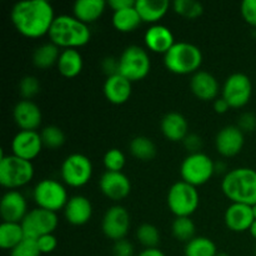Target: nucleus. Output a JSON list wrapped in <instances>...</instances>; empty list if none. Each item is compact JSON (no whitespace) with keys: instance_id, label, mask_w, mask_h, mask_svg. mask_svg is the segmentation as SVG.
I'll return each mask as SVG.
<instances>
[{"instance_id":"412c9836","label":"nucleus","mask_w":256,"mask_h":256,"mask_svg":"<svg viewBox=\"0 0 256 256\" xmlns=\"http://www.w3.org/2000/svg\"><path fill=\"white\" fill-rule=\"evenodd\" d=\"M254 220V212L250 205L232 202L224 214L225 225L234 232H249Z\"/></svg>"},{"instance_id":"dca6fc26","label":"nucleus","mask_w":256,"mask_h":256,"mask_svg":"<svg viewBox=\"0 0 256 256\" xmlns=\"http://www.w3.org/2000/svg\"><path fill=\"white\" fill-rule=\"evenodd\" d=\"M245 144V134L238 125L224 126L215 138V148L224 158H232L239 154Z\"/></svg>"},{"instance_id":"9d476101","label":"nucleus","mask_w":256,"mask_h":256,"mask_svg":"<svg viewBox=\"0 0 256 256\" xmlns=\"http://www.w3.org/2000/svg\"><path fill=\"white\" fill-rule=\"evenodd\" d=\"M62 182L72 188H82L92 176V162L86 155L74 152L66 156L60 168Z\"/></svg>"},{"instance_id":"79ce46f5","label":"nucleus","mask_w":256,"mask_h":256,"mask_svg":"<svg viewBox=\"0 0 256 256\" xmlns=\"http://www.w3.org/2000/svg\"><path fill=\"white\" fill-rule=\"evenodd\" d=\"M38 246H39L42 254H50L54 252L58 246V239L54 234H48L39 238L36 240Z\"/></svg>"},{"instance_id":"473e14b6","label":"nucleus","mask_w":256,"mask_h":256,"mask_svg":"<svg viewBox=\"0 0 256 256\" xmlns=\"http://www.w3.org/2000/svg\"><path fill=\"white\" fill-rule=\"evenodd\" d=\"M195 232H196V226H195L192 218L189 216L175 218L172 224V236L178 242H189L190 240L195 238Z\"/></svg>"},{"instance_id":"37998d69","label":"nucleus","mask_w":256,"mask_h":256,"mask_svg":"<svg viewBox=\"0 0 256 256\" xmlns=\"http://www.w3.org/2000/svg\"><path fill=\"white\" fill-rule=\"evenodd\" d=\"M112 255L114 256H132L134 255V246L126 239L118 240L112 246Z\"/></svg>"},{"instance_id":"6ab92c4d","label":"nucleus","mask_w":256,"mask_h":256,"mask_svg":"<svg viewBox=\"0 0 256 256\" xmlns=\"http://www.w3.org/2000/svg\"><path fill=\"white\" fill-rule=\"evenodd\" d=\"M190 90L198 99L202 102L216 100L220 92L219 82L212 72L199 70L192 74L190 79Z\"/></svg>"},{"instance_id":"4be33fe9","label":"nucleus","mask_w":256,"mask_h":256,"mask_svg":"<svg viewBox=\"0 0 256 256\" xmlns=\"http://www.w3.org/2000/svg\"><path fill=\"white\" fill-rule=\"evenodd\" d=\"M132 82L119 72L106 78L102 86L104 96L112 104L122 105L130 99L132 92Z\"/></svg>"},{"instance_id":"aec40b11","label":"nucleus","mask_w":256,"mask_h":256,"mask_svg":"<svg viewBox=\"0 0 256 256\" xmlns=\"http://www.w3.org/2000/svg\"><path fill=\"white\" fill-rule=\"evenodd\" d=\"M64 216L66 222L74 226L88 224L92 216V202L84 195H74L69 198L64 208Z\"/></svg>"},{"instance_id":"5701e85b","label":"nucleus","mask_w":256,"mask_h":256,"mask_svg":"<svg viewBox=\"0 0 256 256\" xmlns=\"http://www.w3.org/2000/svg\"><path fill=\"white\" fill-rule=\"evenodd\" d=\"M144 42L148 49L156 54H166L175 44L174 34L168 26L154 24L145 32Z\"/></svg>"},{"instance_id":"f3484780","label":"nucleus","mask_w":256,"mask_h":256,"mask_svg":"<svg viewBox=\"0 0 256 256\" xmlns=\"http://www.w3.org/2000/svg\"><path fill=\"white\" fill-rule=\"evenodd\" d=\"M28 202L18 190H9L0 200V216L5 222H22L28 214Z\"/></svg>"},{"instance_id":"a18cd8bd","label":"nucleus","mask_w":256,"mask_h":256,"mask_svg":"<svg viewBox=\"0 0 256 256\" xmlns=\"http://www.w3.org/2000/svg\"><path fill=\"white\" fill-rule=\"evenodd\" d=\"M102 66L104 69V72L108 74V76L118 74L119 72V60L114 59V58H106L102 62Z\"/></svg>"},{"instance_id":"1a4fd4ad","label":"nucleus","mask_w":256,"mask_h":256,"mask_svg":"<svg viewBox=\"0 0 256 256\" xmlns=\"http://www.w3.org/2000/svg\"><path fill=\"white\" fill-rule=\"evenodd\" d=\"M38 208L56 212L64 209L69 196L64 185L54 179L40 180L32 192Z\"/></svg>"},{"instance_id":"a19ab883","label":"nucleus","mask_w":256,"mask_h":256,"mask_svg":"<svg viewBox=\"0 0 256 256\" xmlns=\"http://www.w3.org/2000/svg\"><path fill=\"white\" fill-rule=\"evenodd\" d=\"M238 128L242 132H252L256 129V115L254 112H242L238 120Z\"/></svg>"},{"instance_id":"9b49d317","label":"nucleus","mask_w":256,"mask_h":256,"mask_svg":"<svg viewBox=\"0 0 256 256\" xmlns=\"http://www.w3.org/2000/svg\"><path fill=\"white\" fill-rule=\"evenodd\" d=\"M252 95V82L248 75L242 72H234L225 80L222 89V98H224L232 109H240L249 104Z\"/></svg>"},{"instance_id":"49530a36","label":"nucleus","mask_w":256,"mask_h":256,"mask_svg":"<svg viewBox=\"0 0 256 256\" xmlns=\"http://www.w3.org/2000/svg\"><path fill=\"white\" fill-rule=\"evenodd\" d=\"M134 0H110V2H108V6L112 9V12L126 9V8L134 6Z\"/></svg>"},{"instance_id":"c9c22d12","label":"nucleus","mask_w":256,"mask_h":256,"mask_svg":"<svg viewBox=\"0 0 256 256\" xmlns=\"http://www.w3.org/2000/svg\"><path fill=\"white\" fill-rule=\"evenodd\" d=\"M42 135V145L48 149H59L64 145L65 142V134L59 126L56 125H49V126H45L44 129L40 132Z\"/></svg>"},{"instance_id":"864d4df0","label":"nucleus","mask_w":256,"mask_h":256,"mask_svg":"<svg viewBox=\"0 0 256 256\" xmlns=\"http://www.w3.org/2000/svg\"><path fill=\"white\" fill-rule=\"evenodd\" d=\"M255 256H256V246H255Z\"/></svg>"},{"instance_id":"de8ad7c7","label":"nucleus","mask_w":256,"mask_h":256,"mask_svg":"<svg viewBox=\"0 0 256 256\" xmlns=\"http://www.w3.org/2000/svg\"><path fill=\"white\" fill-rule=\"evenodd\" d=\"M230 109V105L228 104L224 98H218L214 102V110L218 114H225Z\"/></svg>"},{"instance_id":"39448f33","label":"nucleus","mask_w":256,"mask_h":256,"mask_svg":"<svg viewBox=\"0 0 256 256\" xmlns=\"http://www.w3.org/2000/svg\"><path fill=\"white\" fill-rule=\"evenodd\" d=\"M34 178L32 162L15 156L14 154L0 156V184L9 190H16L30 182Z\"/></svg>"},{"instance_id":"72a5a7b5","label":"nucleus","mask_w":256,"mask_h":256,"mask_svg":"<svg viewBox=\"0 0 256 256\" xmlns=\"http://www.w3.org/2000/svg\"><path fill=\"white\" fill-rule=\"evenodd\" d=\"M136 239L145 249H155L160 242V232L155 225L145 222L136 229Z\"/></svg>"},{"instance_id":"f8f14e48","label":"nucleus","mask_w":256,"mask_h":256,"mask_svg":"<svg viewBox=\"0 0 256 256\" xmlns=\"http://www.w3.org/2000/svg\"><path fill=\"white\" fill-rule=\"evenodd\" d=\"M58 222L59 220L56 212L35 208L28 212L22 222V226L24 229L25 238L38 240L44 235L54 234L58 228Z\"/></svg>"},{"instance_id":"393cba45","label":"nucleus","mask_w":256,"mask_h":256,"mask_svg":"<svg viewBox=\"0 0 256 256\" xmlns=\"http://www.w3.org/2000/svg\"><path fill=\"white\" fill-rule=\"evenodd\" d=\"M170 6L168 0H136L135 9L139 12L142 22L156 24L165 16Z\"/></svg>"},{"instance_id":"2eb2a0df","label":"nucleus","mask_w":256,"mask_h":256,"mask_svg":"<svg viewBox=\"0 0 256 256\" xmlns=\"http://www.w3.org/2000/svg\"><path fill=\"white\" fill-rule=\"evenodd\" d=\"M42 135L38 132L20 130L12 140V152L15 156L32 162L42 152Z\"/></svg>"},{"instance_id":"7ed1b4c3","label":"nucleus","mask_w":256,"mask_h":256,"mask_svg":"<svg viewBox=\"0 0 256 256\" xmlns=\"http://www.w3.org/2000/svg\"><path fill=\"white\" fill-rule=\"evenodd\" d=\"M222 190L232 202L256 204V170L252 168H236L226 172L222 182Z\"/></svg>"},{"instance_id":"09e8293b","label":"nucleus","mask_w":256,"mask_h":256,"mask_svg":"<svg viewBox=\"0 0 256 256\" xmlns=\"http://www.w3.org/2000/svg\"><path fill=\"white\" fill-rule=\"evenodd\" d=\"M138 256H166L160 249H144Z\"/></svg>"},{"instance_id":"0eeeda50","label":"nucleus","mask_w":256,"mask_h":256,"mask_svg":"<svg viewBox=\"0 0 256 256\" xmlns=\"http://www.w3.org/2000/svg\"><path fill=\"white\" fill-rule=\"evenodd\" d=\"M118 60H119V74L132 82L145 79L152 69L149 54L144 48L139 45L128 46Z\"/></svg>"},{"instance_id":"603ef678","label":"nucleus","mask_w":256,"mask_h":256,"mask_svg":"<svg viewBox=\"0 0 256 256\" xmlns=\"http://www.w3.org/2000/svg\"><path fill=\"white\" fill-rule=\"evenodd\" d=\"M252 212H254V218H255V220H256V204L255 205H252Z\"/></svg>"},{"instance_id":"2f4dec72","label":"nucleus","mask_w":256,"mask_h":256,"mask_svg":"<svg viewBox=\"0 0 256 256\" xmlns=\"http://www.w3.org/2000/svg\"><path fill=\"white\" fill-rule=\"evenodd\" d=\"M216 245L206 236H195L185 245V256H216Z\"/></svg>"},{"instance_id":"20e7f679","label":"nucleus","mask_w":256,"mask_h":256,"mask_svg":"<svg viewBox=\"0 0 256 256\" xmlns=\"http://www.w3.org/2000/svg\"><path fill=\"white\" fill-rule=\"evenodd\" d=\"M202 64L200 48L188 42H179L164 55V65L170 72L178 75L195 74Z\"/></svg>"},{"instance_id":"3c124183","label":"nucleus","mask_w":256,"mask_h":256,"mask_svg":"<svg viewBox=\"0 0 256 256\" xmlns=\"http://www.w3.org/2000/svg\"><path fill=\"white\" fill-rule=\"evenodd\" d=\"M216 256H230L229 254H228V252H218V254H216Z\"/></svg>"},{"instance_id":"ea45409f","label":"nucleus","mask_w":256,"mask_h":256,"mask_svg":"<svg viewBox=\"0 0 256 256\" xmlns=\"http://www.w3.org/2000/svg\"><path fill=\"white\" fill-rule=\"evenodd\" d=\"M240 12L248 24L256 28V0H244L240 5Z\"/></svg>"},{"instance_id":"c85d7f7f","label":"nucleus","mask_w":256,"mask_h":256,"mask_svg":"<svg viewBox=\"0 0 256 256\" xmlns=\"http://www.w3.org/2000/svg\"><path fill=\"white\" fill-rule=\"evenodd\" d=\"M25 239L22 222H5L0 224V248L12 250Z\"/></svg>"},{"instance_id":"e433bc0d","label":"nucleus","mask_w":256,"mask_h":256,"mask_svg":"<svg viewBox=\"0 0 256 256\" xmlns=\"http://www.w3.org/2000/svg\"><path fill=\"white\" fill-rule=\"evenodd\" d=\"M125 162H126V158H125L124 152L116 148L108 150L102 158V162H104L106 172H122L125 166Z\"/></svg>"},{"instance_id":"c756f323","label":"nucleus","mask_w":256,"mask_h":256,"mask_svg":"<svg viewBox=\"0 0 256 256\" xmlns=\"http://www.w3.org/2000/svg\"><path fill=\"white\" fill-rule=\"evenodd\" d=\"M60 54L62 52L59 50V46L52 42L42 44L32 52V62L39 69H49L52 65L58 64Z\"/></svg>"},{"instance_id":"8fccbe9b","label":"nucleus","mask_w":256,"mask_h":256,"mask_svg":"<svg viewBox=\"0 0 256 256\" xmlns=\"http://www.w3.org/2000/svg\"><path fill=\"white\" fill-rule=\"evenodd\" d=\"M249 232H250V235H252V236L256 240V220H254V222H252V226H250Z\"/></svg>"},{"instance_id":"a211bd4d","label":"nucleus","mask_w":256,"mask_h":256,"mask_svg":"<svg viewBox=\"0 0 256 256\" xmlns=\"http://www.w3.org/2000/svg\"><path fill=\"white\" fill-rule=\"evenodd\" d=\"M12 116L18 128L28 132H38L42 122V110L32 100L18 102L12 110Z\"/></svg>"},{"instance_id":"ddd939ff","label":"nucleus","mask_w":256,"mask_h":256,"mask_svg":"<svg viewBox=\"0 0 256 256\" xmlns=\"http://www.w3.org/2000/svg\"><path fill=\"white\" fill-rule=\"evenodd\" d=\"M130 229V214L122 205L110 206L102 220V234L112 242L125 239Z\"/></svg>"},{"instance_id":"b1692460","label":"nucleus","mask_w":256,"mask_h":256,"mask_svg":"<svg viewBox=\"0 0 256 256\" xmlns=\"http://www.w3.org/2000/svg\"><path fill=\"white\" fill-rule=\"evenodd\" d=\"M160 130L170 142H182L189 134V124L184 115L176 112H170L160 120Z\"/></svg>"},{"instance_id":"7c9ffc66","label":"nucleus","mask_w":256,"mask_h":256,"mask_svg":"<svg viewBox=\"0 0 256 256\" xmlns=\"http://www.w3.org/2000/svg\"><path fill=\"white\" fill-rule=\"evenodd\" d=\"M129 150L135 159L142 162H150L156 156V145L150 138L144 135L132 138L129 144Z\"/></svg>"},{"instance_id":"a878e982","label":"nucleus","mask_w":256,"mask_h":256,"mask_svg":"<svg viewBox=\"0 0 256 256\" xmlns=\"http://www.w3.org/2000/svg\"><path fill=\"white\" fill-rule=\"evenodd\" d=\"M108 2L104 0H78L72 6L74 16L84 24L96 22L105 12Z\"/></svg>"},{"instance_id":"cd10ccee","label":"nucleus","mask_w":256,"mask_h":256,"mask_svg":"<svg viewBox=\"0 0 256 256\" xmlns=\"http://www.w3.org/2000/svg\"><path fill=\"white\" fill-rule=\"evenodd\" d=\"M142 18L134 6L112 12V26L120 32H132L142 24Z\"/></svg>"},{"instance_id":"f03ea898","label":"nucleus","mask_w":256,"mask_h":256,"mask_svg":"<svg viewBox=\"0 0 256 256\" xmlns=\"http://www.w3.org/2000/svg\"><path fill=\"white\" fill-rule=\"evenodd\" d=\"M50 42L64 49H78L90 42L89 26L75 16L59 15L55 18L49 32Z\"/></svg>"},{"instance_id":"bb28decb","label":"nucleus","mask_w":256,"mask_h":256,"mask_svg":"<svg viewBox=\"0 0 256 256\" xmlns=\"http://www.w3.org/2000/svg\"><path fill=\"white\" fill-rule=\"evenodd\" d=\"M56 66L62 76L72 79L82 72L84 66L82 55L76 49H64L60 54Z\"/></svg>"},{"instance_id":"58836bf2","label":"nucleus","mask_w":256,"mask_h":256,"mask_svg":"<svg viewBox=\"0 0 256 256\" xmlns=\"http://www.w3.org/2000/svg\"><path fill=\"white\" fill-rule=\"evenodd\" d=\"M39 246H38L36 240L25 238L19 245L10 250V256H40Z\"/></svg>"},{"instance_id":"4468645a","label":"nucleus","mask_w":256,"mask_h":256,"mask_svg":"<svg viewBox=\"0 0 256 256\" xmlns=\"http://www.w3.org/2000/svg\"><path fill=\"white\" fill-rule=\"evenodd\" d=\"M99 188L108 199L119 202L130 194L132 182L122 172H105L99 180Z\"/></svg>"},{"instance_id":"4c0bfd02","label":"nucleus","mask_w":256,"mask_h":256,"mask_svg":"<svg viewBox=\"0 0 256 256\" xmlns=\"http://www.w3.org/2000/svg\"><path fill=\"white\" fill-rule=\"evenodd\" d=\"M19 92L22 100H32L40 92V82L38 78L32 75H26L19 82Z\"/></svg>"},{"instance_id":"6e6552de","label":"nucleus","mask_w":256,"mask_h":256,"mask_svg":"<svg viewBox=\"0 0 256 256\" xmlns=\"http://www.w3.org/2000/svg\"><path fill=\"white\" fill-rule=\"evenodd\" d=\"M214 174L215 162L202 152L189 154L180 165L182 180L195 188L206 184Z\"/></svg>"},{"instance_id":"423d86ee","label":"nucleus","mask_w":256,"mask_h":256,"mask_svg":"<svg viewBox=\"0 0 256 256\" xmlns=\"http://www.w3.org/2000/svg\"><path fill=\"white\" fill-rule=\"evenodd\" d=\"M166 202L168 208L175 218H190L199 208L200 196L196 188L180 180L170 186Z\"/></svg>"},{"instance_id":"f257e3e1","label":"nucleus","mask_w":256,"mask_h":256,"mask_svg":"<svg viewBox=\"0 0 256 256\" xmlns=\"http://www.w3.org/2000/svg\"><path fill=\"white\" fill-rule=\"evenodd\" d=\"M55 18L52 5L46 0L19 2L10 12V19L18 32L30 39L49 34Z\"/></svg>"},{"instance_id":"c03bdc74","label":"nucleus","mask_w":256,"mask_h":256,"mask_svg":"<svg viewBox=\"0 0 256 256\" xmlns=\"http://www.w3.org/2000/svg\"><path fill=\"white\" fill-rule=\"evenodd\" d=\"M182 142H184V146L190 152V154H192V152H200V149L202 146V138L196 134H188L186 138L182 140Z\"/></svg>"},{"instance_id":"f704fd0d","label":"nucleus","mask_w":256,"mask_h":256,"mask_svg":"<svg viewBox=\"0 0 256 256\" xmlns=\"http://www.w3.org/2000/svg\"><path fill=\"white\" fill-rule=\"evenodd\" d=\"M172 8L178 15L186 19H196L204 12V6L196 0H175Z\"/></svg>"}]
</instances>
